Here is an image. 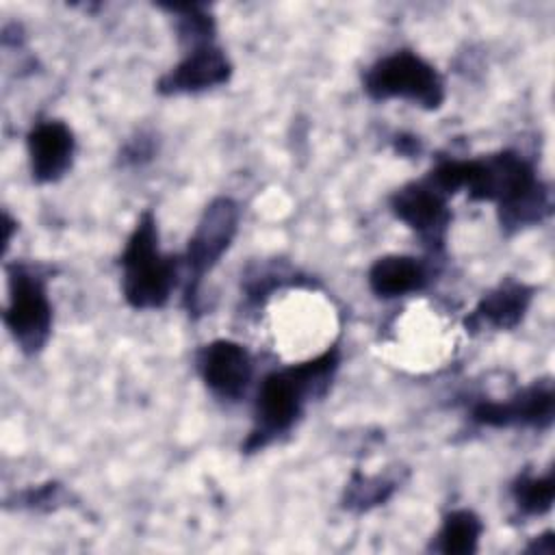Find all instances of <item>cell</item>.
Segmentation results:
<instances>
[{"label":"cell","mask_w":555,"mask_h":555,"mask_svg":"<svg viewBox=\"0 0 555 555\" xmlns=\"http://www.w3.org/2000/svg\"><path fill=\"white\" fill-rule=\"evenodd\" d=\"M425 180L444 197L464 189L470 199L496 202L505 230L533 225L551 212L548 189L533 165L512 150L470 160H440Z\"/></svg>","instance_id":"1"},{"label":"cell","mask_w":555,"mask_h":555,"mask_svg":"<svg viewBox=\"0 0 555 555\" xmlns=\"http://www.w3.org/2000/svg\"><path fill=\"white\" fill-rule=\"evenodd\" d=\"M338 362V347H330L317 358L269 373L256 392L254 427L243 444L245 453L260 451L288 434L299 421L308 397L327 390Z\"/></svg>","instance_id":"2"},{"label":"cell","mask_w":555,"mask_h":555,"mask_svg":"<svg viewBox=\"0 0 555 555\" xmlns=\"http://www.w3.org/2000/svg\"><path fill=\"white\" fill-rule=\"evenodd\" d=\"M121 293L134 310L163 308L178 278V264L158 245V225L152 210H143L119 258Z\"/></svg>","instance_id":"3"},{"label":"cell","mask_w":555,"mask_h":555,"mask_svg":"<svg viewBox=\"0 0 555 555\" xmlns=\"http://www.w3.org/2000/svg\"><path fill=\"white\" fill-rule=\"evenodd\" d=\"M9 301L2 312L4 327L26 356H37L52 334V304L46 275L26 262L7 267Z\"/></svg>","instance_id":"4"},{"label":"cell","mask_w":555,"mask_h":555,"mask_svg":"<svg viewBox=\"0 0 555 555\" xmlns=\"http://www.w3.org/2000/svg\"><path fill=\"white\" fill-rule=\"evenodd\" d=\"M362 85L373 100H408L425 111H436L444 102L438 69L412 50H397L375 61L364 72Z\"/></svg>","instance_id":"5"},{"label":"cell","mask_w":555,"mask_h":555,"mask_svg":"<svg viewBox=\"0 0 555 555\" xmlns=\"http://www.w3.org/2000/svg\"><path fill=\"white\" fill-rule=\"evenodd\" d=\"M238 204L232 197H215L202 212L184 254L186 286L184 304L189 312L199 310V286L206 273L215 269L221 256L230 249L238 232Z\"/></svg>","instance_id":"6"},{"label":"cell","mask_w":555,"mask_h":555,"mask_svg":"<svg viewBox=\"0 0 555 555\" xmlns=\"http://www.w3.org/2000/svg\"><path fill=\"white\" fill-rule=\"evenodd\" d=\"M555 412L553 382L542 379L525 386L503 401H477L470 408L475 423L486 427H533L548 429Z\"/></svg>","instance_id":"7"},{"label":"cell","mask_w":555,"mask_h":555,"mask_svg":"<svg viewBox=\"0 0 555 555\" xmlns=\"http://www.w3.org/2000/svg\"><path fill=\"white\" fill-rule=\"evenodd\" d=\"M390 208L395 217L429 243L431 249H440L444 245L451 210L447 206V197L427 180L408 182L397 189L390 197Z\"/></svg>","instance_id":"8"},{"label":"cell","mask_w":555,"mask_h":555,"mask_svg":"<svg viewBox=\"0 0 555 555\" xmlns=\"http://www.w3.org/2000/svg\"><path fill=\"white\" fill-rule=\"evenodd\" d=\"M195 362L206 388L223 401L241 399L254 375L249 351L241 343L228 338H217L204 345L197 351Z\"/></svg>","instance_id":"9"},{"label":"cell","mask_w":555,"mask_h":555,"mask_svg":"<svg viewBox=\"0 0 555 555\" xmlns=\"http://www.w3.org/2000/svg\"><path fill=\"white\" fill-rule=\"evenodd\" d=\"M232 76V63L217 43H204L191 48L178 65L163 74L156 82L160 95L199 93L221 87Z\"/></svg>","instance_id":"10"},{"label":"cell","mask_w":555,"mask_h":555,"mask_svg":"<svg viewBox=\"0 0 555 555\" xmlns=\"http://www.w3.org/2000/svg\"><path fill=\"white\" fill-rule=\"evenodd\" d=\"M26 147L33 180L48 184L61 180L69 171L76 152V139L65 121L43 119L30 128Z\"/></svg>","instance_id":"11"},{"label":"cell","mask_w":555,"mask_h":555,"mask_svg":"<svg viewBox=\"0 0 555 555\" xmlns=\"http://www.w3.org/2000/svg\"><path fill=\"white\" fill-rule=\"evenodd\" d=\"M533 299V288L525 282L505 280L496 288L488 291L475 310L466 317V332L488 330H514L527 314Z\"/></svg>","instance_id":"12"},{"label":"cell","mask_w":555,"mask_h":555,"mask_svg":"<svg viewBox=\"0 0 555 555\" xmlns=\"http://www.w3.org/2000/svg\"><path fill=\"white\" fill-rule=\"evenodd\" d=\"M429 282L427 267L412 256H382L369 269V286L377 297L392 299L423 291Z\"/></svg>","instance_id":"13"},{"label":"cell","mask_w":555,"mask_h":555,"mask_svg":"<svg viewBox=\"0 0 555 555\" xmlns=\"http://www.w3.org/2000/svg\"><path fill=\"white\" fill-rule=\"evenodd\" d=\"M483 533L481 518L470 509H453L444 516L431 548L442 555H473L477 553Z\"/></svg>","instance_id":"14"},{"label":"cell","mask_w":555,"mask_h":555,"mask_svg":"<svg viewBox=\"0 0 555 555\" xmlns=\"http://www.w3.org/2000/svg\"><path fill=\"white\" fill-rule=\"evenodd\" d=\"M176 15L178 39L191 48L215 43V17L204 4H165Z\"/></svg>","instance_id":"15"},{"label":"cell","mask_w":555,"mask_h":555,"mask_svg":"<svg viewBox=\"0 0 555 555\" xmlns=\"http://www.w3.org/2000/svg\"><path fill=\"white\" fill-rule=\"evenodd\" d=\"M512 496L516 507L525 514V516H540L546 514L553 507V499H555V479H553V470H548L546 475H520L514 486H512Z\"/></svg>","instance_id":"16"},{"label":"cell","mask_w":555,"mask_h":555,"mask_svg":"<svg viewBox=\"0 0 555 555\" xmlns=\"http://www.w3.org/2000/svg\"><path fill=\"white\" fill-rule=\"evenodd\" d=\"M395 486L382 477H366L353 475L345 490V507L349 509H371L384 503L392 494Z\"/></svg>","instance_id":"17"},{"label":"cell","mask_w":555,"mask_h":555,"mask_svg":"<svg viewBox=\"0 0 555 555\" xmlns=\"http://www.w3.org/2000/svg\"><path fill=\"white\" fill-rule=\"evenodd\" d=\"M22 505L26 507H54L61 501V486L59 483H46L39 488H30L20 494Z\"/></svg>","instance_id":"18"},{"label":"cell","mask_w":555,"mask_h":555,"mask_svg":"<svg viewBox=\"0 0 555 555\" xmlns=\"http://www.w3.org/2000/svg\"><path fill=\"white\" fill-rule=\"evenodd\" d=\"M527 551H531V553H540V555H553V551H555V540H553V531H546V533H542L540 535V544L538 542H533Z\"/></svg>","instance_id":"19"}]
</instances>
